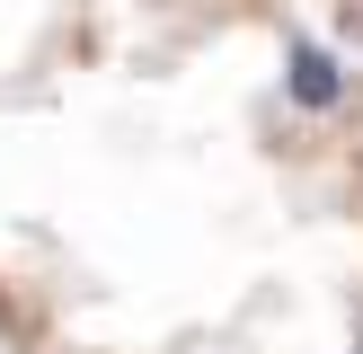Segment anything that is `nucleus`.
<instances>
[{"mask_svg": "<svg viewBox=\"0 0 363 354\" xmlns=\"http://www.w3.org/2000/svg\"><path fill=\"white\" fill-rule=\"evenodd\" d=\"M337 88H346V80H337L328 53H319V45H293V98L301 106H337Z\"/></svg>", "mask_w": 363, "mask_h": 354, "instance_id": "obj_1", "label": "nucleus"}]
</instances>
